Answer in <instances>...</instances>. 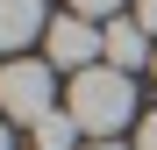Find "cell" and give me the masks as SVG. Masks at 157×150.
<instances>
[{
    "label": "cell",
    "instance_id": "obj_1",
    "mask_svg": "<svg viewBox=\"0 0 157 150\" xmlns=\"http://www.w3.org/2000/svg\"><path fill=\"white\" fill-rule=\"evenodd\" d=\"M128 114H136V79H128V71L93 64V71L71 79V121H78L93 143L114 136V129H128Z\"/></svg>",
    "mask_w": 157,
    "mask_h": 150
},
{
    "label": "cell",
    "instance_id": "obj_2",
    "mask_svg": "<svg viewBox=\"0 0 157 150\" xmlns=\"http://www.w3.org/2000/svg\"><path fill=\"white\" fill-rule=\"evenodd\" d=\"M50 71H57V64H36V57H7V64H0V114H7V121H29V129H36V121L43 114H57V79H50Z\"/></svg>",
    "mask_w": 157,
    "mask_h": 150
},
{
    "label": "cell",
    "instance_id": "obj_3",
    "mask_svg": "<svg viewBox=\"0 0 157 150\" xmlns=\"http://www.w3.org/2000/svg\"><path fill=\"white\" fill-rule=\"evenodd\" d=\"M50 64H57V71H71V79H78V71H93V57H107V29H93V21L86 14H57V21H50Z\"/></svg>",
    "mask_w": 157,
    "mask_h": 150
},
{
    "label": "cell",
    "instance_id": "obj_4",
    "mask_svg": "<svg viewBox=\"0 0 157 150\" xmlns=\"http://www.w3.org/2000/svg\"><path fill=\"white\" fill-rule=\"evenodd\" d=\"M107 64H114V71H143V64H157V50H150V29H143L136 14L107 21Z\"/></svg>",
    "mask_w": 157,
    "mask_h": 150
},
{
    "label": "cell",
    "instance_id": "obj_5",
    "mask_svg": "<svg viewBox=\"0 0 157 150\" xmlns=\"http://www.w3.org/2000/svg\"><path fill=\"white\" fill-rule=\"evenodd\" d=\"M36 36H50L43 0H0V50H21V43H36Z\"/></svg>",
    "mask_w": 157,
    "mask_h": 150
},
{
    "label": "cell",
    "instance_id": "obj_6",
    "mask_svg": "<svg viewBox=\"0 0 157 150\" xmlns=\"http://www.w3.org/2000/svg\"><path fill=\"white\" fill-rule=\"evenodd\" d=\"M71 136H86V129L71 121V107H57V114L36 121V150H71Z\"/></svg>",
    "mask_w": 157,
    "mask_h": 150
},
{
    "label": "cell",
    "instance_id": "obj_7",
    "mask_svg": "<svg viewBox=\"0 0 157 150\" xmlns=\"http://www.w3.org/2000/svg\"><path fill=\"white\" fill-rule=\"evenodd\" d=\"M128 0H71V14H86V21H100V14H121Z\"/></svg>",
    "mask_w": 157,
    "mask_h": 150
},
{
    "label": "cell",
    "instance_id": "obj_8",
    "mask_svg": "<svg viewBox=\"0 0 157 150\" xmlns=\"http://www.w3.org/2000/svg\"><path fill=\"white\" fill-rule=\"evenodd\" d=\"M136 150H157V114H143V121H136Z\"/></svg>",
    "mask_w": 157,
    "mask_h": 150
},
{
    "label": "cell",
    "instance_id": "obj_9",
    "mask_svg": "<svg viewBox=\"0 0 157 150\" xmlns=\"http://www.w3.org/2000/svg\"><path fill=\"white\" fill-rule=\"evenodd\" d=\"M136 21H143V29L157 36V0H136Z\"/></svg>",
    "mask_w": 157,
    "mask_h": 150
},
{
    "label": "cell",
    "instance_id": "obj_10",
    "mask_svg": "<svg viewBox=\"0 0 157 150\" xmlns=\"http://www.w3.org/2000/svg\"><path fill=\"white\" fill-rule=\"evenodd\" d=\"M0 150H14V136H7V114H0Z\"/></svg>",
    "mask_w": 157,
    "mask_h": 150
},
{
    "label": "cell",
    "instance_id": "obj_11",
    "mask_svg": "<svg viewBox=\"0 0 157 150\" xmlns=\"http://www.w3.org/2000/svg\"><path fill=\"white\" fill-rule=\"evenodd\" d=\"M86 150H121V143H114V136H100V143H86Z\"/></svg>",
    "mask_w": 157,
    "mask_h": 150
},
{
    "label": "cell",
    "instance_id": "obj_12",
    "mask_svg": "<svg viewBox=\"0 0 157 150\" xmlns=\"http://www.w3.org/2000/svg\"><path fill=\"white\" fill-rule=\"evenodd\" d=\"M150 71H157V64H150Z\"/></svg>",
    "mask_w": 157,
    "mask_h": 150
}]
</instances>
